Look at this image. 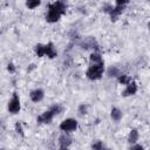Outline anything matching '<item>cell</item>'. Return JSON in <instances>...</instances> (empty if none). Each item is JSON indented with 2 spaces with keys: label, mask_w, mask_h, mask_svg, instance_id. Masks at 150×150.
<instances>
[{
  "label": "cell",
  "mask_w": 150,
  "mask_h": 150,
  "mask_svg": "<svg viewBox=\"0 0 150 150\" xmlns=\"http://www.w3.org/2000/svg\"><path fill=\"white\" fill-rule=\"evenodd\" d=\"M122 116H123V114H122V110H121V109H118V108H116V107H114V108L111 109V111H110V117H111V120H112L114 122L121 121Z\"/></svg>",
  "instance_id": "13"
},
{
  "label": "cell",
  "mask_w": 150,
  "mask_h": 150,
  "mask_svg": "<svg viewBox=\"0 0 150 150\" xmlns=\"http://www.w3.org/2000/svg\"><path fill=\"white\" fill-rule=\"evenodd\" d=\"M117 80H118V83L120 84H124V86H127V84H129L132 80L130 79V76H128V75H125V74H121L118 77H117Z\"/></svg>",
  "instance_id": "17"
},
{
  "label": "cell",
  "mask_w": 150,
  "mask_h": 150,
  "mask_svg": "<svg viewBox=\"0 0 150 150\" xmlns=\"http://www.w3.org/2000/svg\"><path fill=\"white\" fill-rule=\"evenodd\" d=\"M80 46H81L82 49H95V52H97V49H98L97 41L95 40V38H91V36L86 38V39L80 43Z\"/></svg>",
  "instance_id": "6"
},
{
  "label": "cell",
  "mask_w": 150,
  "mask_h": 150,
  "mask_svg": "<svg viewBox=\"0 0 150 150\" xmlns=\"http://www.w3.org/2000/svg\"><path fill=\"white\" fill-rule=\"evenodd\" d=\"M43 97H45V91L42 89H40V88H36V89H34V90H32L29 93V98L34 103H38V102L42 101Z\"/></svg>",
  "instance_id": "9"
},
{
  "label": "cell",
  "mask_w": 150,
  "mask_h": 150,
  "mask_svg": "<svg viewBox=\"0 0 150 150\" xmlns=\"http://www.w3.org/2000/svg\"><path fill=\"white\" fill-rule=\"evenodd\" d=\"M89 60H90V64L103 62V59H102V56H101V54H100L98 52H93V53L90 54V57H89Z\"/></svg>",
  "instance_id": "15"
},
{
  "label": "cell",
  "mask_w": 150,
  "mask_h": 150,
  "mask_svg": "<svg viewBox=\"0 0 150 150\" xmlns=\"http://www.w3.org/2000/svg\"><path fill=\"white\" fill-rule=\"evenodd\" d=\"M138 138H139L138 130H137V129H132V130H130V132H129V135H128V143H130V144L134 145V144L137 143Z\"/></svg>",
  "instance_id": "12"
},
{
  "label": "cell",
  "mask_w": 150,
  "mask_h": 150,
  "mask_svg": "<svg viewBox=\"0 0 150 150\" xmlns=\"http://www.w3.org/2000/svg\"><path fill=\"white\" fill-rule=\"evenodd\" d=\"M88 109H89V105L87 104V103H81L80 105H79V114L80 115H86L87 112H88Z\"/></svg>",
  "instance_id": "19"
},
{
  "label": "cell",
  "mask_w": 150,
  "mask_h": 150,
  "mask_svg": "<svg viewBox=\"0 0 150 150\" xmlns=\"http://www.w3.org/2000/svg\"><path fill=\"white\" fill-rule=\"evenodd\" d=\"M29 66H30V67H29V68H27V71H28V73L35 68V64H33V63H32V64H29Z\"/></svg>",
  "instance_id": "26"
},
{
  "label": "cell",
  "mask_w": 150,
  "mask_h": 150,
  "mask_svg": "<svg viewBox=\"0 0 150 150\" xmlns=\"http://www.w3.org/2000/svg\"><path fill=\"white\" fill-rule=\"evenodd\" d=\"M148 27H149V32H150V20H149V23H148Z\"/></svg>",
  "instance_id": "28"
},
{
  "label": "cell",
  "mask_w": 150,
  "mask_h": 150,
  "mask_svg": "<svg viewBox=\"0 0 150 150\" xmlns=\"http://www.w3.org/2000/svg\"><path fill=\"white\" fill-rule=\"evenodd\" d=\"M15 131L18 135H20L21 137H25V132H23V128H22V123L21 122H16L15 123Z\"/></svg>",
  "instance_id": "20"
},
{
  "label": "cell",
  "mask_w": 150,
  "mask_h": 150,
  "mask_svg": "<svg viewBox=\"0 0 150 150\" xmlns=\"http://www.w3.org/2000/svg\"><path fill=\"white\" fill-rule=\"evenodd\" d=\"M130 150H144V148H143L141 144H134V145L130 148Z\"/></svg>",
  "instance_id": "25"
},
{
  "label": "cell",
  "mask_w": 150,
  "mask_h": 150,
  "mask_svg": "<svg viewBox=\"0 0 150 150\" xmlns=\"http://www.w3.org/2000/svg\"><path fill=\"white\" fill-rule=\"evenodd\" d=\"M60 150H69L68 148H60Z\"/></svg>",
  "instance_id": "27"
},
{
  "label": "cell",
  "mask_w": 150,
  "mask_h": 150,
  "mask_svg": "<svg viewBox=\"0 0 150 150\" xmlns=\"http://www.w3.org/2000/svg\"><path fill=\"white\" fill-rule=\"evenodd\" d=\"M137 89H138V87H137V83H136L135 81H131L129 84H127V86H125V89L123 90V93H122V96H124V97H128V96H132V95H135V94L137 93Z\"/></svg>",
  "instance_id": "8"
},
{
  "label": "cell",
  "mask_w": 150,
  "mask_h": 150,
  "mask_svg": "<svg viewBox=\"0 0 150 150\" xmlns=\"http://www.w3.org/2000/svg\"><path fill=\"white\" fill-rule=\"evenodd\" d=\"M7 109H8V111L12 115H16V114L20 112V110H21V103H20V97H19V95L16 93H13L11 100L8 101Z\"/></svg>",
  "instance_id": "3"
},
{
  "label": "cell",
  "mask_w": 150,
  "mask_h": 150,
  "mask_svg": "<svg viewBox=\"0 0 150 150\" xmlns=\"http://www.w3.org/2000/svg\"><path fill=\"white\" fill-rule=\"evenodd\" d=\"M112 8H114V6H112L111 4H104V5L102 6V11H103L104 13H107V14H109Z\"/></svg>",
  "instance_id": "23"
},
{
  "label": "cell",
  "mask_w": 150,
  "mask_h": 150,
  "mask_svg": "<svg viewBox=\"0 0 150 150\" xmlns=\"http://www.w3.org/2000/svg\"><path fill=\"white\" fill-rule=\"evenodd\" d=\"M73 138L69 135V132H62L59 137V145L60 148H69V145L71 144Z\"/></svg>",
  "instance_id": "7"
},
{
  "label": "cell",
  "mask_w": 150,
  "mask_h": 150,
  "mask_svg": "<svg viewBox=\"0 0 150 150\" xmlns=\"http://www.w3.org/2000/svg\"><path fill=\"white\" fill-rule=\"evenodd\" d=\"M124 8H125V6H123V5H115L114 8L111 9V12L109 13L110 20H111V21H116V20L121 16V14L123 13Z\"/></svg>",
  "instance_id": "10"
},
{
  "label": "cell",
  "mask_w": 150,
  "mask_h": 150,
  "mask_svg": "<svg viewBox=\"0 0 150 150\" xmlns=\"http://www.w3.org/2000/svg\"><path fill=\"white\" fill-rule=\"evenodd\" d=\"M56 55H57V52H56V48H55L54 43L48 42L46 45V56H48L49 59H54Z\"/></svg>",
  "instance_id": "11"
},
{
  "label": "cell",
  "mask_w": 150,
  "mask_h": 150,
  "mask_svg": "<svg viewBox=\"0 0 150 150\" xmlns=\"http://www.w3.org/2000/svg\"><path fill=\"white\" fill-rule=\"evenodd\" d=\"M7 70H8L11 74H14V73H15V66H14V63L9 62V63L7 64Z\"/></svg>",
  "instance_id": "24"
},
{
  "label": "cell",
  "mask_w": 150,
  "mask_h": 150,
  "mask_svg": "<svg viewBox=\"0 0 150 150\" xmlns=\"http://www.w3.org/2000/svg\"><path fill=\"white\" fill-rule=\"evenodd\" d=\"M67 4L64 1H54L48 5V11L46 14V21L49 23L57 22L63 14H66Z\"/></svg>",
  "instance_id": "1"
},
{
  "label": "cell",
  "mask_w": 150,
  "mask_h": 150,
  "mask_svg": "<svg viewBox=\"0 0 150 150\" xmlns=\"http://www.w3.org/2000/svg\"><path fill=\"white\" fill-rule=\"evenodd\" d=\"M2 150H4V149H2Z\"/></svg>",
  "instance_id": "29"
},
{
  "label": "cell",
  "mask_w": 150,
  "mask_h": 150,
  "mask_svg": "<svg viewBox=\"0 0 150 150\" xmlns=\"http://www.w3.org/2000/svg\"><path fill=\"white\" fill-rule=\"evenodd\" d=\"M103 73H104V61L100 62V63L90 64L86 71V76L90 81H97L102 77Z\"/></svg>",
  "instance_id": "2"
},
{
  "label": "cell",
  "mask_w": 150,
  "mask_h": 150,
  "mask_svg": "<svg viewBox=\"0 0 150 150\" xmlns=\"http://www.w3.org/2000/svg\"><path fill=\"white\" fill-rule=\"evenodd\" d=\"M40 5H41V1H39V0H28V1H26V7L29 8V9H34V8L39 7Z\"/></svg>",
  "instance_id": "18"
},
{
  "label": "cell",
  "mask_w": 150,
  "mask_h": 150,
  "mask_svg": "<svg viewBox=\"0 0 150 150\" xmlns=\"http://www.w3.org/2000/svg\"><path fill=\"white\" fill-rule=\"evenodd\" d=\"M54 116H55L54 111L49 108L48 110H46L45 112H42L41 115H39V116H38L36 122H38V123H40V124H48V123H50V122L53 121Z\"/></svg>",
  "instance_id": "5"
},
{
  "label": "cell",
  "mask_w": 150,
  "mask_h": 150,
  "mask_svg": "<svg viewBox=\"0 0 150 150\" xmlns=\"http://www.w3.org/2000/svg\"><path fill=\"white\" fill-rule=\"evenodd\" d=\"M107 75L109 77H118L121 75V73H120V69L116 66H110L107 69Z\"/></svg>",
  "instance_id": "16"
},
{
  "label": "cell",
  "mask_w": 150,
  "mask_h": 150,
  "mask_svg": "<svg viewBox=\"0 0 150 150\" xmlns=\"http://www.w3.org/2000/svg\"><path fill=\"white\" fill-rule=\"evenodd\" d=\"M91 149L93 150H103V142L102 141H94V143L91 144Z\"/></svg>",
  "instance_id": "21"
},
{
  "label": "cell",
  "mask_w": 150,
  "mask_h": 150,
  "mask_svg": "<svg viewBox=\"0 0 150 150\" xmlns=\"http://www.w3.org/2000/svg\"><path fill=\"white\" fill-rule=\"evenodd\" d=\"M77 121L75 118H66L60 123V130L63 132H73L77 129Z\"/></svg>",
  "instance_id": "4"
},
{
  "label": "cell",
  "mask_w": 150,
  "mask_h": 150,
  "mask_svg": "<svg viewBox=\"0 0 150 150\" xmlns=\"http://www.w3.org/2000/svg\"><path fill=\"white\" fill-rule=\"evenodd\" d=\"M50 109L54 111L55 115H59V114H61V112L63 111V108H62L60 104H54V105L50 107Z\"/></svg>",
  "instance_id": "22"
},
{
  "label": "cell",
  "mask_w": 150,
  "mask_h": 150,
  "mask_svg": "<svg viewBox=\"0 0 150 150\" xmlns=\"http://www.w3.org/2000/svg\"><path fill=\"white\" fill-rule=\"evenodd\" d=\"M34 52H35V54H36L39 57L46 56V45H42V43L35 45V46H34Z\"/></svg>",
  "instance_id": "14"
},
{
  "label": "cell",
  "mask_w": 150,
  "mask_h": 150,
  "mask_svg": "<svg viewBox=\"0 0 150 150\" xmlns=\"http://www.w3.org/2000/svg\"><path fill=\"white\" fill-rule=\"evenodd\" d=\"M103 150H104V149H103Z\"/></svg>",
  "instance_id": "30"
}]
</instances>
